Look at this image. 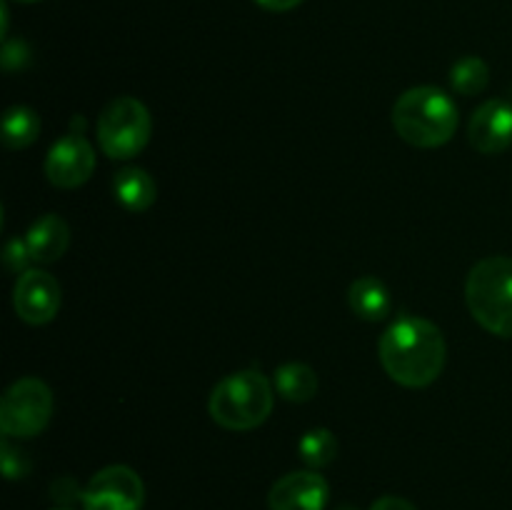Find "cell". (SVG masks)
Segmentation results:
<instances>
[{
    "label": "cell",
    "mask_w": 512,
    "mask_h": 510,
    "mask_svg": "<svg viewBox=\"0 0 512 510\" xmlns=\"http://www.w3.org/2000/svg\"><path fill=\"white\" fill-rule=\"evenodd\" d=\"M378 353L385 373L395 383L405 388H425L443 373L448 348L438 325L408 315L385 330Z\"/></svg>",
    "instance_id": "obj_1"
},
{
    "label": "cell",
    "mask_w": 512,
    "mask_h": 510,
    "mask_svg": "<svg viewBox=\"0 0 512 510\" xmlns=\"http://www.w3.org/2000/svg\"><path fill=\"white\" fill-rule=\"evenodd\" d=\"M458 105L448 93L433 85L410 88L395 100V133L415 148H440L458 130Z\"/></svg>",
    "instance_id": "obj_2"
},
{
    "label": "cell",
    "mask_w": 512,
    "mask_h": 510,
    "mask_svg": "<svg viewBox=\"0 0 512 510\" xmlns=\"http://www.w3.org/2000/svg\"><path fill=\"white\" fill-rule=\"evenodd\" d=\"M273 385L258 370H240L220 380L210 393V415L225 430H253L273 413Z\"/></svg>",
    "instance_id": "obj_3"
},
{
    "label": "cell",
    "mask_w": 512,
    "mask_h": 510,
    "mask_svg": "<svg viewBox=\"0 0 512 510\" xmlns=\"http://www.w3.org/2000/svg\"><path fill=\"white\" fill-rule=\"evenodd\" d=\"M465 303L488 333L512 338V258L490 255L480 260L465 283Z\"/></svg>",
    "instance_id": "obj_4"
},
{
    "label": "cell",
    "mask_w": 512,
    "mask_h": 510,
    "mask_svg": "<svg viewBox=\"0 0 512 510\" xmlns=\"http://www.w3.org/2000/svg\"><path fill=\"white\" fill-rule=\"evenodd\" d=\"M153 120L138 98L120 95L110 100L98 118V143L113 160H130L148 145Z\"/></svg>",
    "instance_id": "obj_5"
},
{
    "label": "cell",
    "mask_w": 512,
    "mask_h": 510,
    "mask_svg": "<svg viewBox=\"0 0 512 510\" xmlns=\"http://www.w3.org/2000/svg\"><path fill=\"white\" fill-rule=\"evenodd\" d=\"M53 415V393L38 378H23L0 400V430L8 438H33L43 433Z\"/></svg>",
    "instance_id": "obj_6"
},
{
    "label": "cell",
    "mask_w": 512,
    "mask_h": 510,
    "mask_svg": "<svg viewBox=\"0 0 512 510\" xmlns=\"http://www.w3.org/2000/svg\"><path fill=\"white\" fill-rule=\"evenodd\" d=\"M83 510H143L145 485L128 465L98 470L83 488Z\"/></svg>",
    "instance_id": "obj_7"
},
{
    "label": "cell",
    "mask_w": 512,
    "mask_h": 510,
    "mask_svg": "<svg viewBox=\"0 0 512 510\" xmlns=\"http://www.w3.org/2000/svg\"><path fill=\"white\" fill-rule=\"evenodd\" d=\"M95 170V150L85 140L83 133L70 130L60 140H55L53 148L45 158V175L55 188H80L88 183Z\"/></svg>",
    "instance_id": "obj_8"
},
{
    "label": "cell",
    "mask_w": 512,
    "mask_h": 510,
    "mask_svg": "<svg viewBox=\"0 0 512 510\" xmlns=\"http://www.w3.org/2000/svg\"><path fill=\"white\" fill-rule=\"evenodd\" d=\"M60 283L45 270H23L15 283L13 305L20 320L30 325H45L60 310Z\"/></svg>",
    "instance_id": "obj_9"
},
{
    "label": "cell",
    "mask_w": 512,
    "mask_h": 510,
    "mask_svg": "<svg viewBox=\"0 0 512 510\" xmlns=\"http://www.w3.org/2000/svg\"><path fill=\"white\" fill-rule=\"evenodd\" d=\"M328 480L315 470H295L270 488V510H323L328 505Z\"/></svg>",
    "instance_id": "obj_10"
},
{
    "label": "cell",
    "mask_w": 512,
    "mask_h": 510,
    "mask_svg": "<svg viewBox=\"0 0 512 510\" xmlns=\"http://www.w3.org/2000/svg\"><path fill=\"white\" fill-rule=\"evenodd\" d=\"M468 138L478 153L498 155L512 145V105L508 100H488L473 113Z\"/></svg>",
    "instance_id": "obj_11"
},
{
    "label": "cell",
    "mask_w": 512,
    "mask_h": 510,
    "mask_svg": "<svg viewBox=\"0 0 512 510\" xmlns=\"http://www.w3.org/2000/svg\"><path fill=\"white\" fill-rule=\"evenodd\" d=\"M25 243H28L30 258L35 263H55L65 255L70 245V230L60 215L48 213L40 220H35L33 228L25 235Z\"/></svg>",
    "instance_id": "obj_12"
},
{
    "label": "cell",
    "mask_w": 512,
    "mask_h": 510,
    "mask_svg": "<svg viewBox=\"0 0 512 510\" xmlns=\"http://www.w3.org/2000/svg\"><path fill=\"white\" fill-rule=\"evenodd\" d=\"M113 193L115 200L130 213H145L148 208H153L155 198H158L155 180L143 168H123L120 173H115Z\"/></svg>",
    "instance_id": "obj_13"
},
{
    "label": "cell",
    "mask_w": 512,
    "mask_h": 510,
    "mask_svg": "<svg viewBox=\"0 0 512 510\" xmlns=\"http://www.w3.org/2000/svg\"><path fill=\"white\" fill-rule=\"evenodd\" d=\"M348 303L358 318L370 320V323H378V320L388 318L390 308H393V300H390L385 283H380L373 275L358 278L350 285Z\"/></svg>",
    "instance_id": "obj_14"
},
{
    "label": "cell",
    "mask_w": 512,
    "mask_h": 510,
    "mask_svg": "<svg viewBox=\"0 0 512 510\" xmlns=\"http://www.w3.org/2000/svg\"><path fill=\"white\" fill-rule=\"evenodd\" d=\"M275 390L290 403H308L318 393V375L305 363H285L275 370Z\"/></svg>",
    "instance_id": "obj_15"
},
{
    "label": "cell",
    "mask_w": 512,
    "mask_h": 510,
    "mask_svg": "<svg viewBox=\"0 0 512 510\" xmlns=\"http://www.w3.org/2000/svg\"><path fill=\"white\" fill-rule=\"evenodd\" d=\"M40 135V118L35 110L25 108V105H15V108L5 110L3 115V143L5 148L20 150L35 143Z\"/></svg>",
    "instance_id": "obj_16"
},
{
    "label": "cell",
    "mask_w": 512,
    "mask_h": 510,
    "mask_svg": "<svg viewBox=\"0 0 512 510\" xmlns=\"http://www.w3.org/2000/svg\"><path fill=\"white\" fill-rule=\"evenodd\" d=\"M300 458L310 468H325L338 458V438L328 428H313L300 438L298 443Z\"/></svg>",
    "instance_id": "obj_17"
},
{
    "label": "cell",
    "mask_w": 512,
    "mask_h": 510,
    "mask_svg": "<svg viewBox=\"0 0 512 510\" xmlns=\"http://www.w3.org/2000/svg\"><path fill=\"white\" fill-rule=\"evenodd\" d=\"M450 83H453V90L460 95H478L488 88L490 83V68L483 58H470L458 60L450 70Z\"/></svg>",
    "instance_id": "obj_18"
},
{
    "label": "cell",
    "mask_w": 512,
    "mask_h": 510,
    "mask_svg": "<svg viewBox=\"0 0 512 510\" xmlns=\"http://www.w3.org/2000/svg\"><path fill=\"white\" fill-rule=\"evenodd\" d=\"M28 470H30L28 458H25L23 453H18V450L10 448L8 443H3V473H5V478H10V480L23 478Z\"/></svg>",
    "instance_id": "obj_19"
},
{
    "label": "cell",
    "mask_w": 512,
    "mask_h": 510,
    "mask_svg": "<svg viewBox=\"0 0 512 510\" xmlns=\"http://www.w3.org/2000/svg\"><path fill=\"white\" fill-rule=\"evenodd\" d=\"M5 265H8V270H13V273H20V270H25V265H28L30 258V250H28V243L25 240H10L8 248H5Z\"/></svg>",
    "instance_id": "obj_20"
},
{
    "label": "cell",
    "mask_w": 512,
    "mask_h": 510,
    "mask_svg": "<svg viewBox=\"0 0 512 510\" xmlns=\"http://www.w3.org/2000/svg\"><path fill=\"white\" fill-rule=\"evenodd\" d=\"M25 60H28V48H25L23 40H15V43H5V48H3L5 70L23 68Z\"/></svg>",
    "instance_id": "obj_21"
},
{
    "label": "cell",
    "mask_w": 512,
    "mask_h": 510,
    "mask_svg": "<svg viewBox=\"0 0 512 510\" xmlns=\"http://www.w3.org/2000/svg\"><path fill=\"white\" fill-rule=\"evenodd\" d=\"M370 510H418L410 500L398 498V495H385V498H378Z\"/></svg>",
    "instance_id": "obj_22"
},
{
    "label": "cell",
    "mask_w": 512,
    "mask_h": 510,
    "mask_svg": "<svg viewBox=\"0 0 512 510\" xmlns=\"http://www.w3.org/2000/svg\"><path fill=\"white\" fill-rule=\"evenodd\" d=\"M258 5H263L265 10H273V13H285V10L298 8L303 0H255Z\"/></svg>",
    "instance_id": "obj_23"
},
{
    "label": "cell",
    "mask_w": 512,
    "mask_h": 510,
    "mask_svg": "<svg viewBox=\"0 0 512 510\" xmlns=\"http://www.w3.org/2000/svg\"><path fill=\"white\" fill-rule=\"evenodd\" d=\"M338 510H358V508H353V505H340Z\"/></svg>",
    "instance_id": "obj_24"
},
{
    "label": "cell",
    "mask_w": 512,
    "mask_h": 510,
    "mask_svg": "<svg viewBox=\"0 0 512 510\" xmlns=\"http://www.w3.org/2000/svg\"><path fill=\"white\" fill-rule=\"evenodd\" d=\"M18 3H38V0H18Z\"/></svg>",
    "instance_id": "obj_25"
},
{
    "label": "cell",
    "mask_w": 512,
    "mask_h": 510,
    "mask_svg": "<svg viewBox=\"0 0 512 510\" xmlns=\"http://www.w3.org/2000/svg\"><path fill=\"white\" fill-rule=\"evenodd\" d=\"M53 510H70V508H53Z\"/></svg>",
    "instance_id": "obj_26"
}]
</instances>
